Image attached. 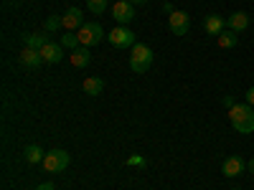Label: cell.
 <instances>
[{"instance_id":"6da1fadb","label":"cell","mask_w":254,"mask_h":190,"mask_svg":"<svg viewBox=\"0 0 254 190\" xmlns=\"http://www.w3.org/2000/svg\"><path fill=\"white\" fill-rule=\"evenodd\" d=\"M229 122L239 135H252L254 132V107H249V104H234L229 109Z\"/></svg>"},{"instance_id":"7a4b0ae2","label":"cell","mask_w":254,"mask_h":190,"mask_svg":"<svg viewBox=\"0 0 254 190\" xmlns=\"http://www.w3.org/2000/svg\"><path fill=\"white\" fill-rule=\"evenodd\" d=\"M150 66H153V48L145 44H135L130 53V69L135 74H145Z\"/></svg>"},{"instance_id":"3957f363","label":"cell","mask_w":254,"mask_h":190,"mask_svg":"<svg viewBox=\"0 0 254 190\" xmlns=\"http://www.w3.org/2000/svg\"><path fill=\"white\" fill-rule=\"evenodd\" d=\"M76 36H79V44H81V46L92 48V46H97L99 41L104 38V28L97 23V20H87V23L76 31Z\"/></svg>"},{"instance_id":"277c9868","label":"cell","mask_w":254,"mask_h":190,"mask_svg":"<svg viewBox=\"0 0 254 190\" xmlns=\"http://www.w3.org/2000/svg\"><path fill=\"white\" fill-rule=\"evenodd\" d=\"M66 165H69V152L66 150H51L44 157V170L46 173H61V170H66Z\"/></svg>"},{"instance_id":"5b68a950","label":"cell","mask_w":254,"mask_h":190,"mask_svg":"<svg viewBox=\"0 0 254 190\" xmlns=\"http://www.w3.org/2000/svg\"><path fill=\"white\" fill-rule=\"evenodd\" d=\"M107 41L115 46V48H127V46H135V31H130L127 26H117L110 36H107Z\"/></svg>"},{"instance_id":"8992f818","label":"cell","mask_w":254,"mask_h":190,"mask_svg":"<svg viewBox=\"0 0 254 190\" xmlns=\"http://www.w3.org/2000/svg\"><path fill=\"white\" fill-rule=\"evenodd\" d=\"M135 15H137L135 13V5L127 3V0H117V3L112 5V18H115L117 26H127Z\"/></svg>"},{"instance_id":"52a82bcc","label":"cell","mask_w":254,"mask_h":190,"mask_svg":"<svg viewBox=\"0 0 254 190\" xmlns=\"http://www.w3.org/2000/svg\"><path fill=\"white\" fill-rule=\"evenodd\" d=\"M168 28L173 31V36H186L188 28H190V15L183 13V10H176L168 15Z\"/></svg>"},{"instance_id":"ba28073f","label":"cell","mask_w":254,"mask_h":190,"mask_svg":"<svg viewBox=\"0 0 254 190\" xmlns=\"http://www.w3.org/2000/svg\"><path fill=\"white\" fill-rule=\"evenodd\" d=\"M244 170H247V162H244L239 155L226 157V160H224V165H221V173H224L226 178H239Z\"/></svg>"},{"instance_id":"9c48e42d","label":"cell","mask_w":254,"mask_h":190,"mask_svg":"<svg viewBox=\"0 0 254 190\" xmlns=\"http://www.w3.org/2000/svg\"><path fill=\"white\" fill-rule=\"evenodd\" d=\"M61 20H64V31H71V33H76V31L84 26V13H81L79 8H69L66 13L61 15Z\"/></svg>"},{"instance_id":"30bf717a","label":"cell","mask_w":254,"mask_h":190,"mask_svg":"<svg viewBox=\"0 0 254 190\" xmlns=\"http://www.w3.org/2000/svg\"><path fill=\"white\" fill-rule=\"evenodd\" d=\"M18 61H20V66H26V69H38L41 63H44V58H41V51L28 48V46L18 53Z\"/></svg>"},{"instance_id":"8fae6325","label":"cell","mask_w":254,"mask_h":190,"mask_svg":"<svg viewBox=\"0 0 254 190\" xmlns=\"http://www.w3.org/2000/svg\"><path fill=\"white\" fill-rule=\"evenodd\" d=\"M41 58H44V63H59V61L64 58V46L49 41V44L41 48Z\"/></svg>"},{"instance_id":"7c38bea8","label":"cell","mask_w":254,"mask_h":190,"mask_svg":"<svg viewBox=\"0 0 254 190\" xmlns=\"http://www.w3.org/2000/svg\"><path fill=\"white\" fill-rule=\"evenodd\" d=\"M226 28L229 31H234V33H242L249 28V15L244 10H237V13H231L229 20H226Z\"/></svg>"},{"instance_id":"4fadbf2b","label":"cell","mask_w":254,"mask_h":190,"mask_svg":"<svg viewBox=\"0 0 254 190\" xmlns=\"http://www.w3.org/2000/svg\"><path fill=\"white\" fill-rule=\"evenodd\" d=\"M71 66H76V69H84V66H89V61H92V51L87 48V46H79V48H74L71 51Z\"/></svg>"},{"instance_id":"5bb4252c","label":"cell","mask_w":254,"mask_h":190,"mask_svg":"<svg viewBox=\"0 0 254 190\" xmlns=\"http://www.w3.org/2000/svg\"><path fill=\"white\" fill-rule=\"evenodd\" d=\"M81 89H84V94H89V96H99L104 92V81L99 76H87L81 81Z\"/></svg>"},{"instance_id":"9a60e30c","label":"cell","mask_w":254,"mask_h":190,"mask_svg":"<svg viewBox=\"0 0 254 190\" xmlns=\"http://www.w3.org/2000/svg\"><path fill=\"white\" fill-rule=\"evenodd\" d=\"M203 28H206V33H211V36H219L221 31H226V20H224L221 15H206Z\"/></svg>"},{"instance_id":"2e32d148","label":"cell","mask_w":254,"mask_h":190,"mask_svg":"<svg viewBox=\"0 0 254 190\" xmlns=\"http://www.w3.org/2000/svg\"><path fill=\"white\" fill-rule=\"evenodd\" d=\"M216 41H219V48H237L239 46V33H234V31H221L219 36H216Z\"/></svg>"},{"instance_id":"e0dca14e","label":"cell","mask_w":254,"mask_h":190,"mask_svg":"<svg viewBox=\"0 0 254 190\" xmlns=\"http://www.w3.org/2000/svg\"><path fill=\"white\" fill-rule=\"evenodd\" d=\"M23 157H26V162H28V165H44L46 152L41 150L38 144H28V147H26V152H23Z\"/></svg>"},{"instance_id":"ac0fdd59","label":"cell","mask_w":254,"mask_h":190,"mask_svg":"<svg viewBox=\"0 0 254 190\" xmlns=\"http://www.w3.org/2000/svg\"><path fill=\"white\" fill-rule=\"evenodd\" d=\"M49 31H44V33H28V36H23V41H26V46L28 48H36V51H41L46 44H49V36H46Z\"/></svg>"},{"instance_id":"d6986e66","label":"cell","mask_w":254,"mask_h":190,"mask_svg":"<svg viewBox=\"0 0 254 190\" xmlns=\"http://www.w3.org/2000/svg\"><path fill=\"white\" fill-rule=\"evenodd\" d=\"M61 46H64V48H71V51L79 48V46H81V44H79V36L71 33V31H66V33L61 36Z\"/></svg>"},{"instance_id":"ffe728a7","label":"cell","mask_w":254,"mask_h":190,"mask_svg":"<svg viewBox=\"0 0 254 190\" xmlns=\"http://www.w3.org/2000/svg\"><path fill=\"white\" fill-rule=\"evenodd\" d=\"M87 8L92 15H102L104 8H107V0H87Z\"/></svg>"},{"instance_id":"44dd1931","label":"cell","mask_w":254,"mask_h":190,"mask_svg":"<svg viewBox=\"0 0 254 190\" xmlns=\"http://www.w3.org/2000/svg\"><path fill=\"white\" fill-rule=\"evenodd\" d=\"M44 28H46L49 33H51V31H59V28H64V20H61V15H54V18H49Z\"/></svg>"},{"instance_id":"7402d4cb","label":"cell","mask_w":254,"mask_h":190,"mask_svg":"<svg viewBox=\"0 0 254 190\" xmlns=\"http://www.w3.org/2000/svg\"><path fill=\"white\" fill-rule=\"evenodd\" d=\"M127 165H137V167H145L147 162H145V157H140V155H132V157H127Z\"/></svg>"},{"instance_id":"603a6c76","label":"cell","mask_w":254,"mask_h":190,"mask_svg":"<svg viewBox=\"0 0 254 190\" xmlns=\"http://www.w3.org/2000/svg\"><path fill=\"white\" fill-rule=\"evenodd\" d=\"M221 101H224V107H226V109H231V107L237 104V101H234V96H224Z\"/></svg>"},{"instance_id":"cb8c5ba5","label":"cell","mask_w":254,"mask_h":190,"mask_svg":"<svg viewBox=\"0 0 254 190\" xmlns=\"http://www.w3.org/2000/svg\"><path fill=\"white\" fill-rule=\"evenodd\" d=\"M244 96H247V104H249V107H254V87H252V89H249Z\"/></svg>"},{"instance_id":"d4e9b609","label":"cell","mask_w":254,"mask_h":190,"mask_svg":"<svg viewBox=\"0 0 254 190\" xmlns=\"http://www.w3.org/2000/svg\"><path fill=\"white\" fill-rule=\"evenodd\" d=\"M36 190H54V185H51V183H41Z\"/></svg>"},{"instance_id":"484cf974","label":"cell","mask_w":254,"mask_h":190,"mask_svg":"<svg viewBox=\"0 0 254 190\" xmlns=\"http://www.w3.org/2000/svg\"><path fill=\"white\" fill-rule=\"evenodd\" d=\"M163 10H165V13H176V8H173L171 3H163Z\"/></svg>"},{"instance_id":"4316f807","label":"cell","mask_w":254,"mask_h":190,"mask_svg":"<svg viewBox=\"0 0 254 190\" xmlns=\"http://www.w3.org/2000/svg\"><path fill=\"white\" fill-rule=\"evenodd\" d=\"M247 170H249V173H252V175H254V157H252V160H249V162H247Z\"/></svg>"},{"instance_id":"83f0119b","label":"cell","mask_w":254,"mask_h":190,"mask_svg":"<svg viewBox=\"0 0 254 190\" xmlns=\"http://www.w3.org/2000/svg\"><path fill=\"white\" fill-rule=\"evenodd\" d=\"M127 3H132V5H142V3H147V0H127Z\"/></svg>"},{"instance_id":"f1b7e54d","label":"cell","mask_w":254,"mask_h":190,"mask_svg":"<svg viewBox=\"0 0 254 190\" xmlns=\"http://www.w3.org/2000/svg\"><path fill=\"white\" fill-rule=\"evenodd\" d=\"M234 190H239V188H234Z\"/></svg>"}]
</instances>
